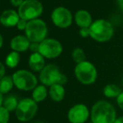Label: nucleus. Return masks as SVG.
<instances>
[{"instance_id":"72a5a7b5","label":"nucleus","mask_w":123,"mask_h":123,"mask_svg":"<svg viewBox=\"0 0 123 123\" xmlns=\"http://www.w3.org/2000/svg\"><path fill=\"white\" fill-rule=\"evenodd\" d=\"M88 123H93L92 122H88Z\"/></svg>"},{"instance_id":"7ed1b4c3","label":"nucleus","mask_w":123,"mask_h":123,"mask_svg":"<svg viewBox=\"0 0 123 123\" xmlns=\"http://www.w3.org/2000/svg\"><path fill=\"white\" fill-rule=\"evenodd\" d=\"M91 36L97 42H106L112 38L114 28L109 21L105 19H97L93 22L90 27Z\"/></svg>"},{"instance_id":"473e14b6","label":"nucleus","mask_w":123,"mask_h":123,"mask_svg":"<svg viewBox=\"0 0 123 123\" xmlns=\"http://www.w3.org/2000/svg\"><path fill=\"white\" fill-rule=\"evenodd\" d=\"M3 37H2L1 34H0V48L2 47V45H3Z\"/></svg>"},{"instance_id":"4468645a","label":"nucleus","mask_w":123,"mask_h":123,"mask_svg":"<svg viewBox=\"0 0 123 123\" xmlns=\"http://www.w3.org/2000/svg\"><path fill=\"white\" fill-rule=\"evenodd\" d=\"M74 20L80 28H90L92 25V17L88 11L84 9L78 10L74 14Z\"/></svg>"},{"instance_id":"0eeeda50","label":"nucleus","mask_w":123,"mask_h":123,"mask_svg":"<svg viewBox=\"0 0 123 123\" xmlns=\"http://www.w3.org/2000/svg\"><path fill=\"white\" fill-rule=\"evenodd\" d=\"M38 111V103L32 98H25L19 100L15 115L18 121L27 122L32 120Z\"/></svg>"},{"instance_id":"a211bd4d","label":"nucleus","mask_w":123,"mask_h":123,"mask_svg":"<svg viewBox=\"0 0 123 123\" xmlns=\"http://www.w3.org/2000/svg\"><path fill=\"white\" fill-rule=\"evenodd\" d=\"M122 92V89L115 84H108L103 88V94L106 98L117 99Z\"/></svg>"},{"instance_id":"423d86ee","label":"nucleus","mask_w":123,"mask_h":123,"mask_svg":"<svg viewBox=\"0 0 123 123\" xmlns=\"http://www.w3.org/2000/svg\"><path fill=\"white\" fill-rule=\"evenodd\" d=\"M47 33V25L43 20L37 18L28 22L25 34L30 42L41 43L46 39Z\"/></svg>"},{"instance_id":"f3484780","label":"nucleus","mask_w":123,"mask_h":123,"mask_svg":"<svg viewBox=\"0 0 123 123\" xmlns=\"http://www.w3.org/2000/svg\"><path fill=\"white\" fill-rule=\"evenodd\" d=\"M48 95H49V91L44 85L37 86L32 91V99L37 103L44 101L47 98Z\"/></svg>"},{"instance_id":"1a4fd4ad","label":"nucleus","mask_w":123,"mask_h":123,"mask_svg":"<svg viewBox=\"0 0 123 123\" xmlns=\"http://www.w3.org/2000/svg\"><path fill=\"white\" fill-rule=\"evenodd\" d=\"M63 51L60 42L54 39H45L39 43V52L42 56L47 59H55L59 57Z\"/></svg>"},{"instance_id":"393cba45","label":"nucleus","mask_w":123,"mask_h":123,"mask_svg":"<svg viewBox=\"0 0 123 123\" xmlns=\"http://www.w3.org/2000/svg\"><path fill=\"white\" fill-rule=\"evenodd\" d=\"M27 25H28V22L26 21V20L20 18V19L18 20L16 26H17V28H18V29H19V30H24V29H26Z\"/></svg>"},{"instance_id":"c756f323","label":"nucleus","mask_w":123,"mask_h":123,"mask_svg":"<svg viewBox=\"0 0 123 123\" xmlns=\"http://www.w3.org/2000/svg\"><path fill=\"white\" fill-rule=\"evenodd\" d=\"M117 3H118L119 8L123 11V0H117Z\"/></svg>"},{"instance_id":"ddd939ff","label":"nucleus","mask_w":123,"mask_h":123,"mask_svg":"<svg viewBox=\"0 0 123 123\" xmlns=\"http://www.w3.org/2000/svg\"><path fill=\"white\" fill-rule=\"evenodd\" d=\"M31 42L29 40L26 36L17 35L13 39H12L10 42V47L15 52H25L28 49H29Z\"/></svg>"},{"instance_id":"6ab92c4d","label":"nucleus","mask_w":123,"mask_h":123,"mask_svg":"<svg viewBox=\"0 0 123 123\" xmlns=\"http://www.w3.org/2000/svg\"><path fill=\"white\" fill-rule=\"evenodd\" d=\"M14 83L13 77L10 75H5L0 80V91L3 95L8 94L13 90Z\"/></svg>"},{"instance_id":"dca6fc26","label":"nucleus","mask_w":123,"mask_h":123,"mask_svg":"<svg viewBox=\"0 0 123 123\" xmlns=\"http://www.w3.org/2000/svg\"><path fill=\"white\" fill-rule=\"evenodd\" d=\"M49 96L55 102H60L64 100L65 96V90L64 86L55 84L53 85L49 89Z\"/></svg>"},{"instance_id":"5701e85b","label":"nucleus","mask_w":123,"mask_h":123,"mask_svg":"<svg viewBox=\"0 0 123 123\" xmlns=\"http://www.w3.org/2000/svg\"><path fill=\"white\" fill-rule=\"evenodd\" d=\"M10 112L2 105L0 106V123H8L9 122Z\"/></svg>"},{"instance_id":"f704fd0d","label":"nucleus","mask_w":123,"mask_h":123,"mask_svg":"<svg viewBox=\"0 0 123 123\" xmlns=\"http://www.w3.org/2000/svg\"><path fill=\"white\" fill-rule=\"evenodd\" d=\"M29 123H30V122H29Z\"/></svg>"},{"instance_id":"412c9836","label":"nucleus","mask_w":123,"mask_h":123,"mask_svg":"<svg viewBox=\"0 0 123 123\" xmlns=\"http://www.w3.org/2000/svg\"><path fill=\"white\" fill-rule=\"evenodd\" d=\"M20 61V55L18 52H10L5 59V65L9 68H15Z\"/></svg>"},{"instance_id":"b1692460","label":"nucleus","mask_w":123,"mask_h":123,"mask_svg":"<svg viewBox=\"0 0 123 123\" xmlns=\"http://www.w3.org/2000/svg\"><path fill=\"white\" fill-rule=\"evenodd\" d=\"M91 32H90V28H80V35L83 38H87L90 36Z\"/></svg>"},{"instance_id":"7c9ffc66","label":"nucleus","mask_w":123,"mask_h":123,"mask_svg":"<svg viewBox=\"0 0 123 123\" xmlns=\"http://www.w3.org/2000/svg\"><path fill=\"white\" fill-rule=\"evenodd\" d=\"M114 123H123V117H117V120L115 121V122Z\"/></svg>"},{"instance_id":"20e7f679","label":"nucleus","mask_w":123,"mask_h":123,"mask_svg":"<svg viewBox=\"0 0 123 123\" xmlns=\"http://www.w3.org/2000/svg\"><path fill=\"white\" fill-rule=\"evenodd\" d=\"M74 75L80 83L85 86H90L96 81L98 73L96 66L91 62L86 60L75 65Z\"/></svg>"},{"instance_id":"aec40b11","label":"nucleus","mask_w":123,"mask_h":123,"mask_svg":"<svg viewBox=\"0 0 123 123\" xmlns=\"http://www.w3.org/2000/svg\"><path fill=\"white\" fill-rule=\"evenodd\" d=\"M18 102L19 101H18V99L15 97L14 96L9 95V96H6V97L3 99V106L5 109H7L9 112L15 111L17 107H18Z\"/></svg>"},{"instance_id":"2eb2a0df","label":"nucleus","mask_w":123,"mask_h":123,"mask_svg":"<svg viewBox=\"0 0 123 123\" xmlns=\"http://www.w3.org/2000/svg\"><path fill=\"white\" fill-rule=\"evenodd\" d=\"M29 68L35 72H40L45 67L44 57L39 53H33L29 59Z\"/></svg>"},{"instance_id":"a878e982","label":"nucleus","mask_w":123,"mask_h":123,"mask_svg":"<svg viewBox=\"0 0 123 123\" xmlns=\"http://www.w3.org/2000/svg\"><path fill=\"white\" fill-rule=\"evenodd\" d=\"M29 49L31 51H33L34 53H39V43H35V42H31Z\"/></svg>"},{"instance_id":"2f4dec72","label":"nucleus","mask_w":123,"mask_h":123,"mask_svg":"<svg viewBox=\"0 0 123 123\" xmlns=\"http://www.w3.org/2000/svg\"><path fill=\"white\" fill-rule=\"evenodd\" d=\"M3 95L1 93V91H0V106H2L3 105Z\"/></svg>"},{"instance_id":"bb28decb","label":"nucleus","mask_w":123,"mask_h":123,"mask_svg":"<svg viewBox=\"0 0 123 123\" xmlns=\"http://www.w3.org/2000/svg\"><path fill=\"white\" fill-rule=\"evenodd\" d=\"M117 105L119 106V108L123 110V91L119 95L118 97L117 98Z\"/></svg>"},{"instance_id":"f03ea898","label":"nucleus","mask_w":123,"mask_h":123,"mask_svg":"<svg viewBox=\"0 0 123 123\" xmlns=\"http://www.w3.org/2000/svg\"><path fill=\"white\" fill-rule=\"evenodd\" d=\"M39 79L42 85L49 87L55 84L65 86L68 81L66 75L61 73L60 69L53 64L45 65V67L40 71Z\"/></svg>"},{"instance_id":"cd10ccee","label":"nucleus","mask_w":123,"mask_h":123,"mask_svg":"<svg viewBox=\"0 0 123 123\" xmlns=\"http://www.w3.org/2000/svg\"><path fill=\"white\" fill-rule=\"evenodd\" d=\"M25 0H10V3L14 7H19Z\"/></svg>"},{"instance_id":"c85d7f7f","label":"nucleus","mask_w":123,"mask_h":123,"mask_svg":"<svg viewBox=\"0 0 123 123\" xmlns=\"http://www.w3.org/2000/svg\"><path fill=\"white\" fill-rule=\"evenodd\" d=\"M5 76V66L2 62H0V80Z\"/></svg>"},{"instance_id":"6e6552de","label":"nucleus","mask_w":123,"mask_h":123,"mask_svg":"<svg viewBox=\"0 0 123 123\" xmlns=\"http://www.w3.org/2000/svg\"><path fill=\"white\" fill-rule=\"evenodd\" d=\"M18 15L20 18L26 21L37 19L43 12V5L38 0H25L18 7Z\"/></svg>"},{"instance_id":"9d476101","label":"nucleus","mask_w":123,"mask_h":123,"mask_svg":"<svg viewBox=\"0 0 123 123\" xmlns=\"http://www.w3.org/2000/svg\"><path fill=\"white\" fill-rule=\"evenodd\" d=\"M67 117L70 123H85L91 117V111L85 104H75L69 110Z\"/></svg>"},{"instance_id":"f257e3e1","label":"nucleus","mask_w":123,"mask_h":123,"mask_svg":"<svg viewBox=\"0 0 123 123\" xmlns=\"http://www.w3.org/2000/svg\"><path fill=\"white\" fill-rule=\"evenodd\" d=\"M117 118L115 107L106 100H98L91 109V120L93 123H114Z\"/></svg>"},{"instance_id":"4be33fe9","label":"nucleus","mask_w":123,"mask_h":123,"mask_svg":"<svg viewBox=\"0 0 123 123\" xmlns=\"http://www.w3.org/2000/svg\"><path fill=\"white\" fill-rule=\"evenodd\" d=\"M72 59L76 63V65L86 61V54H85L84 50L80 48L74 49L72 52Z\"/></svg>"},{"instance_id":"9b49d317","label":"nucleus","mask_w":123,"mask_h":123,"mask_svg":"<svg viewBox=\"0 0 123 123\" xmlns=\"http://www.w3.org/2000/svg\"><path fill=\"white\" fill-rule=\"evenodd\" d=\"M51 18L54 25L61 29H65L71 25L72 14L69 9L64 7H58L52 12Z\"/></svg>"},{"instance_id":"39448f33","label":"nucleus","mask_w":123,"mask_h":123,"mask_svg":"<svg viewBox=\"0 0 123 123\" xmlns=\"http://www.w3.org/2000/svg\"><path fill=\"white\" fill-rule=\"evenodd\" d=\"M14 86L20 91H33L38 86V79L32 72L26 70H18L12 75Z\"/></svg>"},{"instance_id":"f8f14e48","label":"nucleus","mask_w":123,"mask_h":123,"mask_svg":"<svg viewBox=\"0 0 123 123\" xmlns=\"http://www.w3.org/2000/svg\"><path fill=\"white\" fill-rule=\"evenodd\" d=\"M19 19L20 17L18 13L13 9L5 10L0 16V23L4 27H14Z\"/></svg>"}]
</instances>
